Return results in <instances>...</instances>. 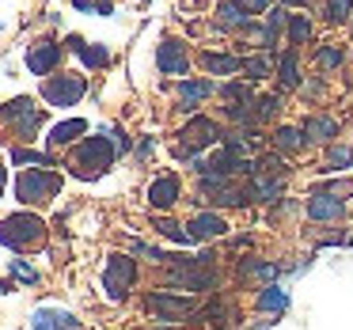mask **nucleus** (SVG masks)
Masks as SVG:
<instances>
[{
    "label": "nucleus",
    "instance_id": "obj_1",
    "mask_svg": "<svg viewBox=\"0 0 353 330\" xmlns=\"http://www.w3.org/2000/svg\"><path fill=\"white\" fill-rule=\"evenodd\" d=\"M114 145H110L107 137H84L77 145V152L69 156V163L65 167H72V175L77 178H99L110 171V163H114Z\"/></svg>",
    "mask_w": 353,
    "mask_h": 330
},
{
    "label": "nucleus",
    "instance_id": "obj_2",
    "mask_svg": "<svg viewBox=\"0 0 353 330\" xmlns=\"http://www.w3.org/2000/svg\"><path fill=\"white\" fill-rule=\"evenodd\" d=\"M175 266L168 269V281L179 285L186 292H209L216 289V269H213V258L201 254V258H171Z\"/></svg>",
    "mask_w": 353,
    "mask_h": 330
},
{
    "label": "nucleus",
    "instance_id": "obj_3",
    "mask_svg": "<svg viewBox=\"0 0 353 330\" xmlns=\"http://www.w3.org/2000/svg\"><path fill=\"white\" fill-rule=\"evenodd\" d=\"M46 239V220L34 213H12L0 220V243L12 247V251H23Z\"/></svg>",
    "mask_w": 353,
    "mask_h": 330
},
{
    "label": "nucleus",
    "instance_id": "obj_4",
    "mask_svg": "<svg viewBox=\"0 0 353 330\" xmlns=\"http://www.w3.org/2000/svg\"><path fill=\"white\" fill-rule=\"evenodd\" d=\"M57 190H61V175L42 171V167H27L23 175L16 178V198L23 201V205H46Z\"/></svg>",
    "mask_w": 353,
    "mask_h": 330
},
{
    "label": "nucleus",
    "instance_id": "obj_5",
    "mask_svg": "<svg viewBox=\"0 0 353 330\" xmlns=\"http://www.w3.org/2000/svg\"><path fill=\"white\" fill-rule=\"evenodd\" d=\"M133 281H137V266H133L130 254H110L107 258V274H103V289H107V300L122 304L130 296Z\"/></svg>",
    "mask_w": 353,
    "mask_h": 330
},
{
    "label": "nucleus",
    "instance_id": "obj_6",
    "mask_svg": "<svg viewBox=\"0 0 353 330\" xmlns=\"http://www.w3.org/2000/svg\"><path fill=\"white\" fill-rule=\"evenodd\" d=\"M179 137H183V145H179V160H194V152L209 148L216 137H221V125H216L213 118H194Z\"/></svg>",
    "mask_w": 353,
    "mask_h": 330
},
{
    "label": "nucleus",
    "instance_id": "obj_7",
    "mask_svg": "<svg viewBox=\"0 0 353 330\" xmlns=\"http://www.w3.org/2000/svg\"><path fill=\"white\" fill-rule=\"evenodd\" d=\"M84 92H88L84 76H50L46 84H42V95H46V103H54V107H77V103L84 99Z\"/></svg>",
    "mask_w": 353,
    "mask_h": 330
},
{
    "label": "nucleus",
    "instance_id": "obj_8",
    "mask_svg": "<svg viewBox=\"0 0 353 330\" xmlns=\"http://www.w3.org/2000/svg\"><path fill=\"white\" fill-rule=\"evenodd\" d=\"M156 65H160L163 76H186V69H190V57H186L183 42L163 39L160 50H156Z\"/></svg>",
    "mask_w": 353,
    "mask_h": 330
},
{
    "label": "nucleus",
    "instance_id": "obj_9",
    "mask_svg": "<svg viewBox=\"0 0 353 330\" xmlns=\"http://www.w3.org/2000/svg\"><path fill=\"white\" fill-rule=\"evenodd\" d=\"M148 311L160 315V319H183V315H194V300L171 296V292H152L148 296Z\"/></svg>",
    "mask_w": 353,
    "mask_h": 330
},
{
    "label": "nucleus",
    "instance_id": "obj_10",
    "mask_svg": "<svg viewBox=\"0 0 353 330\" xmlns=\"http://www.w3.org/2000/svg\"><path fill=\"white\" fill-rule=\"evenodd\" d=\"M57 65H61V46H57V42H39V46L27 50V69H31L34 76H50Z\"/></svg>",
    "mask_w": 353,
    "mask_h": 330
},
{
    "label": "nucleus",
    "instance_id": "obj_11",
    "mask_svg": "<svg viewBox=\"0 0 353 330\" xmlns=\"http://www.w3.org/2000/svg\"><path fill=\"white\" fill-rule=\"evenodd\" d=\"M179 194H183L179 178L175 175H160V178H152V183H148V205L160 209V213H168V209L179 201Z\"/></svg>",
    "mask_w": 353,
    "mask_h": 330
},
{
    "label": "nucleus",
    "instance_id": "obj_12",
    "mask_svg": "<svg viewBox=\"0 0 353 330\" xmlns=\"http://www.w3.org/2000/svg\"><path fill=\"white\" fill-rule=\"evenodd\" d=\"M31 330H80V319L61 307H39L31 315Z\"/></svg>",
    "mask_w": 353,
    "mask_h": 330
},
{
    "label": "nucleus",
    "instance_id": "obj_13",
    "mask_svg": "<svg viewBox=\"0 0 353 330\" xmlns=\"http://www.w3.org/2000/svg\"><path fill=\"white\" fill-rule=\"evenodd\" d=\"M342 213H345L342 198H334V194H327V190H315L312 198H307V216H312V220H338Z\"/></svg>",
    "mask_w": 353,
    "mask_h": 330
},
{
    "label": "nucleus",
    "instance_id": "obj_14",
    "mask_svg": "<svg viewBox=\"0 0 353 330\" xmlns=\"http://www.w3.org/2000/svg\"><path fill=\"white\" fill-rule=\"evenodd\" d=\"M69 50L80 57V61L88 65V69H103V65L110 61L107 46H99V42H84L80 34H69Z\"/></svg>",
    "mask_w": 353,
    "mask_h": 330
},
{
    "label": "nucleus",
    "instance_id": "obj_15",
    "mask_svg": "<svg viewBox=\"0 0 353 330\" xmlns=\"http://www.w3.org/2000/svg\"><path fill=\"white\" fill-rule=\"evenodd\" d=\"M186 228H190L194 239H221L224 231H228V220H224L221 213H198Z\"/></svg>",
    "mask_w": 353,
    "mask_h": 330
},
{
    "label": "nucleus",
    "instance_id": "obj_16",
    "mask_svg": "<svg viewBox=\"0 0 353 330\" xmlns=\"http://www.w3.org/2000/svg\"><path fill=\"white\" fill-rule=\"evenodd\" d=\"M213 92H216L213 80H183L179 84V103H183V110H198Z\"/></svg>",
    "mask_w": 353,
    "mask_h": 330
},
{
    "label": "nucleus",
    "instance_id": "obj_17",
    "mask_svg": "<svg viewBox=\"0 0 353 330\" xmlns=\"http://www.w3.org/2000/svg\"><path fill=\"white\" fill-rule=\"evenodd\" d=\"M84 133H88V122H84V118H65V122H57L54 130H50L46 145H50V148H61V145H72L77 137H84Z\"/></svg>",
    "mask_w": 353,
    "mask_h": 330
},
{
    "label": "nucleus",
    "instance_id": "obj_18",
    "mask_svg": "<svg viewBox=\"0 0 353 330\" xmlns=\"http://www.w3.org/2000/svg\"><path fill=\"white\" fill-rule=\"evenodd\" d=\"M201 65H205L213 76H236V72L243 69V57H232V54H205V57H201Z\"/></svg>",
    "mask_w": 353,
    "mask_h": 330
},
{
    "label": "nucleus",
    "instance_id": "obj_19",
    "mask_svg": "<svg viewBox=\"0 0 353 330\" xmlns=\"http://www.w3.org/2000/svg\"><path fill=\"white\" fill-rule=\"evenodd\" d=\"M254 304H259V311H274V315H281L285 307H289V292L277 289V285H266V289L259 292V300H254Z\"/></svg>",
    "mask_w": 353,
    "mask_h": 330
},
{
    "label": "nucleus",
    "instance_id": "obj_20",
    "mask_svg": "<svg viewBox=\"0 0 353 330\" xmlns=\"http://www.w3.org/2000/svg\"><path fill=\"white\" fill-rule=\"evenodd\" d=\"M277 194H281V183H277V178H254V183H247L243 201H274Z\"/></svg>",
    "mask_w": 353,
    "mask_h": 330
},
{
    "label": "nucleus",
    "instance_id": "obj_21",
    "mask_svg": "<svg viewBox=\"0 0 353 330\" xmlns=\"http://www.w3.org/2000/svg\"><path fill=\"white\" fill-rule=\"evenodd\" d=\"M277 274H281L277 262H259V258H243V262H239V277H262V281L274 285Z\"/></svg>",
    "mask_w": 353,
    "mask_h": 330
},
{
    "label": "nucleus",
    "instance_id": "obj_22",
    "mask_svg": "<svg viewBox=\"0 0 353 330\" xmlns=\"http://www.w3.org/2000/svg\"><path fill=\"white\" fill-rule=\"evenodd\" d=\"M216 16H221V27H239V31H247V23H251V16L239 8L236 0H224L221 8H216Z\"/></svg>",
    "mask_w": 353,
    "mask_h": 330
},
{
    "label": "nucleus",
    "instance_id": "obj_23",
    "mask_svg": "<svg viewBox=\"0 0 353 330\" xmlns=\"http://www.w3.org/2000/svg\"><path fill=\"white\" fill-rule=\"evenodd\" d=\"M334 133H338L334 118H307V122H304V137L307 141H330Z\"/></svg>",
    "mask_w": 353,
    "mask_h": 330
},
{
    "label": "nucleus",
    "instance_id": "obj_24",
    "mask_svg": "<svg viewBox=\"0 0 353 330\" xmlns=\"http://www.w3.org/2000/svg\"><path fill=\"white\" fill-rule=\"evenodd\" d=\"M156 231H160L163 239H171V243H179V247L198 243V239L190 236V228H183V224H175V220H156Z\"/></svg>",
    "mask_w": 353,
    "mask_h": 330
},
{
    "label": "nucleus",
    "instance_id": "obj_25",
    "mask_svg": "<svg viewBox=\"0 0 353 330\" xmlns=\"http://www.w3.org/2000/svg\"><path fill=\"white\" fill-rule=\"evenodd\" d=\"M304 130H296V125H281V130L274 133V145L281 148V152H296L300 145H304Z\"/></svg>",
    "mask_w": 353,
    "mask_h": 330
},
{
    "label": "nucleus",
    "instance_id": "obj_26",
    "mask_svg": "<svg viewBox=\"0 0 353 330\" xmlns=\"http://www.w3.org/2000/svg\"><path fill=\"white\" fill-rule=\"evenodd\" d=\"M277 76H281V87H296V84H300V72H296V50H285V54H281Z\"/></svg>",
    "mask_w": 353,
    "mask_h": 330
},
{
    "label": "nucleus",
    "instance_id": "obj_27",
    "mask_svg": "<svg viewBox=\"0 0 353 330\" xmlns=\"http://www.w3.org/2000/svg\"><path fill=\"white\" fill-rule=\"evenodd\" d=\"M12 163H31V167H54V156L39 152V148H16L12 152Z\"/></svg>",
    "mask_w": 353,
    "mask_h": 330
},
{
    "label": "nucleus",
    "instance_id": "obj_28",
    "mask_svg": "<svg viewBox=\"0 0 353 330\" xmlns=\"http://www.w3.org/2000/svg\"><path fill=\"white\" fill-rule=\"evenodd\" d=\"M312 39V19L307 16H289V42L292 46H304Z\"/></svg>",
    "mask_w": 353,
    "mask_h": 330
},
{
    "label": "nucleus",
    "instance_id": "obj_29",
    "mask_svg": "<svg viewBox=\"0 0 353 330\" xmlns=\"http://www.w3.org/2000/svg\"><path fill=\"white\" fill-rule=\"evenodd\" d=\"M39 125H42V110L39 107H31L27 114L16 118V133H19V137H34V130H39Z\"/></svg>",
    "mask_w": 353,
    "mask_h": 330
},
{
    "label": "nucleus",
    "instance_id": "obj_30",
    "mask_svg": "<svg viewBox=\"0 0 353 330\" xmlns=\"http://www.w3.org/2000/svg\"><path fill=\"white\" fill-rule=\"evenodd\" d=\"M243 72H247V80L254 84V80H266L274 69H270V57H243Z\"/></svg>",
    "mask_w": 353,
    "mask_h": 330
},
{
    "label": "nucleus",
    "instance_id": "obj_31",
    "mask_svg": "<svg viewBox=\"0 0 353 330\" xmlns=\"http://www.w3.org/2000/svg\"><path fill=\"white\" fill-rule=\"evenodd\" d=\"M277 110H281V99H277V95H262V99L254 103V122H270Z\"/></svg>",
    "mask_w": 353,
    "mask_h": 330
},
{
    "label": "nucleus",
    "instance_id": "obj_32",
    "mask_svg": "<svg viewBox=\"0 0 353 330\" xmlns=\"http://www.w3.org/2000/svg\"><path fill=\"white\" fill-rule=\"evenodd\" d=\"M221 95L228 103H254V87L251 84H224Z\"/></svg>",
    "mask_w": 353,
    "mask_h": 330
},
{
    "label": "nucleus",
    "instance_id": "obj_33",
    "mask_svg": "<svg viewBox=\"0 0 353 330\" xmlns=\"http://www.w3.org/2000/svg\"><path fill=\"white\" fill-rule=\"evenodd\" d=\"M353 12V0H327V19L330 23H345Z\"/></svg>",
    "mask_w": 353,
    "mask_h": 330
},
{
    "label": "nucleus",
    "instance_id": "obj_34",
    "mask_svg": "<svg viewBox=\"0 0 353 330\" xmlns=\"http://www.w3.org/2000/svg\"><path fill=\"white\" fill-rule=\"evenodd\" d=\"M31 107H34V103L27 99V95H23V99H12V103H4V107H0V118H8V122H16V118H19V114H27Z\"/></svg>",
    "mask_w": 353,
    "mask_h": 330
},
{
    "label": "nucleus",
    "instance_id": "obj_35",
    "mask_svg": "<svg viewBox=\"0 0 353 330\" xmlns=\"http://www.w3.org/2000/svg\"><path fill=\"white\" fill-rule=\"evenodd\" d=\"M12 274H16V281H23V285H34V281H39V274H34V269L27 266L23 258H12Z\"/></svg>",
    "mask_w": 353,
    "mask_h": 330
},
{
    "label": "nucleus",
    "instance_id": "obj_36",
    "mask_svg": "<svg viewBox=\"0 0 353 330\" xmlns=\"http://www.w3.org/2000/svg\"><path fill=\"white\" fill-rule=\"evenodd\" d=\"M342 50H338V46H323L319 50V65H323V69H338V65H342Z\"/></svg>",
    "mask_w": 353,
    "mask_h": 330
},
{
    "label": "nucleus",
    "instance_id": "obj_37",
    "mask_svg": "<svg viewBox=\"0 0 353 330\" xmlns=\"http://www.w3.org/2000/svg\"><path fill=\"white\" fill-rule=\"evenodd\" d=\"M130 251L145 254V258H152V262H163V258H168V254H163L160 247H152V243H141V239H133V243H130Z\"/></svg>",
    "mask_w": 353,
    "mask_h": 330
},
{
    "label": "nucleus",
    "instance_id": "obj_38",
    "mask_svg": "<svg viewBox=\"0 0 353 330\" xmlns=\"http://www.w3.org/2000/svg\"><path fill=\"white\" fill-rule=\"evenodd\" d=\"M285 23H289V16H285V8H274V12H266V31L274 34V39H277V31H281Z\"/></svg>",
    "mask_w": 353,
    "mask_h": 330
},
{
    "label": "nucleus",
    "instance_id": "obj_39",
    "mask_svg": "<svg viewBox=\"0 0 353 330\" xmlns=\"http://www.w3.org/2000/svg\"><path fill=\"white\" fill-rule=\"evenodd\" d=\"M353 163V148H330V167H350Z\"/></svg>",
    "mask_w": 353,
    "mask_h": 330
},
{
    "label": "nucleus",
    "instance_id": "obj_40",
    "mask_svg": "<svg viewBox=\"0 0 353 330\" xmlns=\"http://www.w3.org/2000/svg\"><path fill=\"white\" fill-rule=\"evenodd\" d=\"M236 4L247 12V16H262V12H270V0H236Z\"/></svg>",
    "mask_w": 353,
    "mask_h": 330
},
{
    "label": "nucleus",
    "instance_id": "obj_41",
    "mask_svg": "<svg viewBox=\"0 0 353 330\" xmlns=\"http://www.w3.org/2000/svg\"><path fill=\"white\" fill-rule=\"evenodd\" d=\"M107 137H110V145H114V152H130V137H125V130H107Z\"/></svg>",
    "mask_w": 353,
    "mask_h": 330
},
{
    "label": "nucleus",
    "instance_id": "obj_42",
    "mask_svg": "<svg viewBox=\"0 0 353 330\" xmlns=\"http://www.w3.org/2000/svg\"><path fill=\"white\" fill-rule=\"evenodd\" d=\"M285 163H281V156H262L259 160V171H266V175H274V171H281Z\"/></svg>",
    "mask_w": 353,
    "mask_h": 330
},
{
    "label": "nucleus",
    "instance_id": "obj_43",
    "mask_svg": "<svg viewBox=\"0 0 353 330\" xmlns=\"http://www.w3.org/2000/svg\"><path fill=\"white\" fill-rule=\"evenodd\" d=\"M4 183H8V167H4V160H0V194H4Z\"/></svg>",
    "mask_w": 353,
    "mask_h": 330
},
{
    "label": "nucleus",
    "instance_id": "obj_44",
    "mask_svg": "<svg viewBox=\"0 0 353 330\" xmlns=\"http://www.w3.org/2000/svg\"><path fill=\"white\" fill-rule=\"evenodd\" d=\"M72 4H77V8H80V12H88V8H95L92 0H72Z\"/></svg>",
    "mask_w": 353,
    "mask_h": 330
},
{
    "label": "nucleus",
    "instance_id": "obj_45",
    "mask_svg": "<svg viewBox=\"0 0 353 330\" xmlns=\"http://www.w3.org/2000/svg\"><path fill=\"white\" fill-rule=\"evenodd\" d=\"M12 289H16L12 281H0V292H12Z\"/></svg>",
    "mask_w": 353,
    "mask_h": 330
},
{
    "label": "nucleus",
    "instance_id": "obj_46",
    "mask_svg": "<svg viewBox=\"0 0 353 330\" xmlns=\"http://www.w3.org/2000/svg\"><path fill=\"white\" fill-rule=\"evenodd\" d=\"M281 4H304V0H281Z\"/></svg>",
    "mask_w": 353,
    "mask_h": 330
},
{
    "label": "nucleus",
    "instance_id": "obj_47",
    "mask_svg": "<svg viewBox=\"0 0 353 330\" xmlns=\"http://www.w3.org/2000/svg\"><path fill=\"white\" fill-rule=\"evenodd\" d=\"M156 330H183V327H156Z\"/></svg>",
    "mask_w": 353,
    "mask_h": 330
}]
</instances>
